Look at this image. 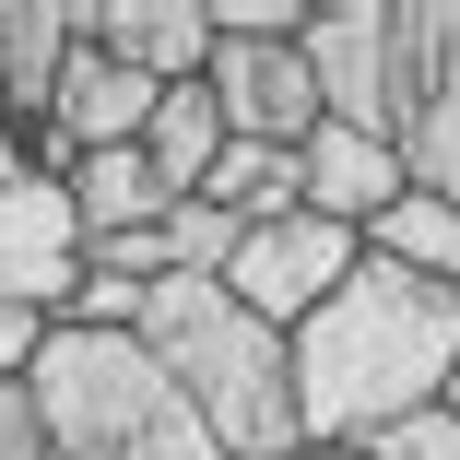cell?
<instances>
[{
    "label": "cell",
    "mask_w": 460,
    "mask_h": 460,
    "mask_svg": "<svg viewBox=\"0 0 460 460\" xmlns=\"http://www.w3.org/2000/svg\"><path fill=\"white\" fill-rule=\"evenodd\" d=\"M284 366H296V425H307V448H366V437H390L402 413L448 402L460 296L366 248V260L342 271V296L284 331Z\"/></svg>",
    "instance_id": "1"
},
{
    "label": "cell",
    "mask_w": 460,
    "mask_h": 460,
    "mask_svg": "<svg viewBox=\"0 0 460 460\" xmlns=\"http://www.w3.org/2000/svg\"><path fill=\"white\" fill-rule=\"evenodd\" d=\"M142 354L177 378V402L213 425V448H225V460H284V448H307L284 331L248 319L225 284H190V271L142 284Z\"/></svg>",
    "instance_id": "2"
},
{
    "label": "cell",
    "mask_w": 460,
    "mask_h": 460,
    "mask_svg": "<svg viewBox=\"0 0 460 460\" xmlns=\"http://www.w3.org/2000/svg\"><path fill=\"white\" fill-rule=\"evenodd\" d=\"M24 390L48 425V460H225L213 425L177 402V378L142 354V331H48Z\"/></svg>",
    "instance_id": "3"
},
{
    "label": "cell",
    "mask_w": 460,
    "mask_h": 460,
    "mask_svg": "<svg viewBox=\"0 0 460 460\" xmlns=\"http://www.w3.org/2000/svg\"><path fill=\"white\" fill-rule=\"evenodd\" d=\"M390 154L413 190L460 201V0H402V95H390Z\"/></svg>",
    "instance_id": "4"
},
{
    "label": "cell",
    "mask_w": 460,
    "mask_h": 460,
    "mask_svg": "<svg viewBox=\"0 0 460 460\" xmlns=\"http://www.w3.org/2000/svg\"><path fill=\"white\" fill-rule=\"evenodd\" d=\"M354 260H366L354 225H331V213H271V225L236 236L225 296H236L248 319H271V331H296V319H319V307L342 296V271H354Z\"/></svg>",
    "instance_id": "5"
},
{
    "label": "cell",
    "mask_w": 460,
    "mask_h": 460,
    "mask_svg": "<svg viewBox=\"0 0 460 460\" xmlns=\"http://www.w3.org/2000/svg\"><path fill=\"white\" fill-rule=\"evenodd\" d=\"M307 71L319 107L366 142H390V95H402V0H319L307 13Z\"/></svg>",
    "instance_id": "6"
},
{
    "label": "cell",
    "mask_w": 460,
    "mask_h": 460,
    "mask_svg": "<svg viewBox=\"0 0 460 460\" xmlns=\"http://www.w3.org/2000/svg\"><path fill=\"white\" fill-rule=\"evenodd\" d=\"M213 107H225V142H307L331 107H319V71H307V36H213Z\"/></svg>",
    "instance_id": "7"
},
{
    "label": "cell",
    "mask_w": 460,
    "mask_h": 460,
    "mask_svg": "<svg viewBox=\"0 0 460 460\" xmlns=\"http://www.w3.org/2000/svg\"><path fill=\"white\" fill-rule=\"evenodd\" d=\"M83 284V225H71V190H48V177H24V190H0V307H24L59 331Z\"/></svg>",
    "instance_id": "8"
},
{
    "label": "cell",
    "mask_w": 460,
    "mask_h": 460,
    "mask_svg": "<svg viewBox=\"0 0 460 460\" xmlns=\"http://www.w3.org/2000/svg\"><path fill=\"white\" fill-rule=\"evenodd\" d=\"M71 24H83V48H107L119 71H142L154 95L213 71V0H71Z\"/></svg>",
    "instance_id": "9"
},
{
    "label": "cell",
    "mask_w": 460,
    "mask_h": 460,
    "mask_svg": "<svg viewBox=\"0 0 460 460\" xmlns=\"http://www.w3.org/2000/svg\"><path fill=\"white\" fill-rule=\"evenodd\" d=\"M296 190H307V213H331V225H378L413 177H402V154L390 142H366V130H342V119H319L307 142H296Z\"/></svg>",
    "instance_id": "10"
},
{
    "label": "cell",
    "mask_w": 460,
    "mask_h": 460,
    "mask_svg": "<svg viewBox=\"0 0 460 460\" xmlns=\"http://www.w3.org/2000/svg\"><path fill=\"white\" fill-rule=\"evenodd\" d=\"M142 119H154V83H142V71H119L107 48H71V71H59V95H48V119H36V130H59L71 154H130V142H142Z\"/></svg>",
    "instance_id": "11"
},
{
    "label": "cell",
    "mask_w": 460,
    "mask_h": 460,
    "mask_svg": "<svg viewBox=\"0 0 460 460\" xmlns=\"http://www.w3.org/2000/svg\"><path fill=\"white\" fill-rule=\"evenodd\" d=\"M83 24H71V0H0V119L36 130L48 95H59V71H71Z\"/></svg>",
    "instance_id": "12"
},
{
    "label": "cell",
    "mask_w": 460,
    "mask_h": 460,
    "mask_svg": "<svg viewBox=\"0 0 460 460\" xmlns=\"http://www.w3.org/2000/svg\"><path fill=\"white\" fill-rule=\"evenodd\" d=\"M213 154H225V107H213V83H165L154 119H142V165H154V190H165V201H201Z\"/></svg>",
    "instance_id": "13"
},
{
    "label": "cell",
    "mask_w": 460,
    "mask_h": 460,
    "mask_svg": "<svg viewBox=\"0 0 460 460\" xmlns=\"http://www.w3.org/2000/svg\"><path fill=\"white\" fill-rule=\"evenodd\" d=\"M71 225H83V236H130V225H165V190H154L142 142H130V154H83V165H71Z\"/></svg>",
    "instance_id": "14"
},
{
    "label": "cell",
    "mask_w": 460,
    "mask_h": 460,
    "mask_svg": "<svg viewBox=\"0 0 460 460\" xmlns=\"http://www.w3.org/2000/svg\"><path fill=\"white\" fill-rule=\"evenodd\" d=\"M366 248L378 260H402V271H425V284H448L460 296V201H437V190H402L378 225H366Z\"/></svg>",
    "instance_id": "15"
},
{
    "label": "cell",
    "mask_w": 460,
    "mask_h": 460,
    "mask_svg": "<svg viewBox=\"0 0 460 460\" xmlns=\"http://www.w3.org/2000/svg\"><path fill=\"white\" fill-rule=\"evenodd\" d=\"M201 201H225L236 225L307 213V190H296V154H284V142H225V154H213V177H201Z\"/></svg>",
    "instance_id": "16"
},
{
    "label": "cell",
    "mask_w": 460,
    "mask_h": 460,
    "mask_svg": "<svg viewBox=\"0 0 460 460\" xmlns=\"http://www.w3.org/2000/svg\"><path fill=\"white\" fill-rule=\"evenodd\" d=\"M236 213L225 201H165V225H154V248H165V271H190V284H225V260H236Z\"/></svg>",
    "instance_id": "17"
},
{
    "label": "cell",
    "mask_w": 460,
    "mask_h": 460,
    "mask_svg": "<svg viewBox=\"0 0 460 460\" xmlns=\"http://www.w3.org/2000/svg\"><path fill=\"white\" fill-rule=\"evenodd\" d=\"M59 331H142V284H130V271H83L71 307H59Z\"/></svg>",
    "instance_id": "18"
},
{
    "label": "cell",
    "mask_w": 460,
    "mask_h": 460,
    "mask_svg": "<svg viewBox=\"0 0 460 460\" xmlns=\"http://www.w3.org/2000/svg\"><path fill=\"white\" fill-rule=\"evenodd\" d=\"M366 460H460V413L425 402V413H402L390 437H366Z\"/></svg>",
    "instance_id": "19"
},
{
    "label": "cell",
    "mask_w": 460,
    "mask_h": 460,
    "mask_svg": "<svg viewBox=\"0 0 460 460\" xmlns=\"http://www.w3.org/2000/svg\"><path fill=\"white\" fill-rule=\"evenodd\" d=\"M319 0H213V36H307Z\"/></svg>",
    "instance_id": "20"
},
{
    "label": "cell",
    "mask_w": 460,
    "mask_h": 460,
    "mask_svg": "<svg viewBox=\"0 0 460 460\" xmlns=\"http://www.w3.org/2000/svg\"><path fill=\"white\" fill-rule=\"evenodd\" d=\"M0 460H48V425H36V390L24 378L0 390Z\"/></svg>",
    "instance_id": "21"
},
{
    "label": "cell",
    "mask_w": 460,
    "mask_h": 460,
    "mask_svg": "<svg viewBox=\"0 0 460 460\" xmlns=\"http://www.w3.org/2000/svg\"><path fill=\"white\" fill-rule=\"evenodd\" d=\"M36 342H48V319H24V307H0V390L36 366Z\"/></svg>",
    "instance_id": "22"
},
{
    "label": "cell",
    "mask_w": 460,
    "mask_h": 460,
    "mask_svg": "<svg viewBox=\"0 0 460 460\" xmlns=\"http://www.w3.org/2000/svg\"><path fill=\"white\" fill-rule=\"evenodd\" d=\"M284 460H366V448H284Z\"/></svg>",
    "instance_id": "23"
},
{
    "label": "cell",
    "mask_w": 460,
    "mask_h": 460,
    "mask_svg": "<svg viewBox=\"0 0 460 460\" xmlns=\"http://www.w3.org/2000/svg\"><path fill=\"white\" fill-rule=\"evenodd\" d=\"M448 413H460V366H448Z\"/></svg>",
    "instance_id": "24"
}]
</instances>
